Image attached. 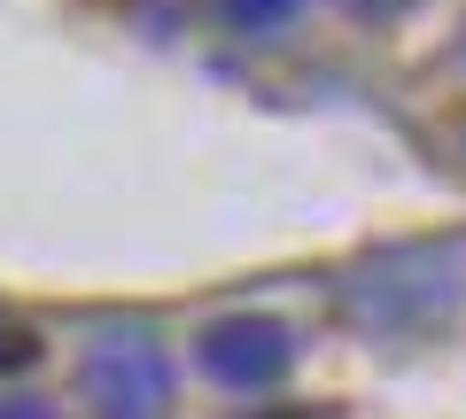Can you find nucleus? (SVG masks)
<instances>
[{
  "mask_svg": "<svg viewBox=\"0 0 466 419\" xmlns=\"http://www.w3.org/2000/svg\"><path fill=\"white\" fill-rule=\"evenodd\" d=\"M86 388H94V404H109V412H125V419L156 412V404L171 396L164 350L140 342V334H101V342H86Z\"/></svg>",
  "mask_w": 466,
  "mask_h": 419,
  "instance_id": "7ed1b4c3",
  "label": "nucleus"
},
{
  "mask_svg": "<svg viewBox=\"0 0 466 419\" xmlns=\"http://www.w3.org/2000/svg\"><path fill=\"white\" fill-rule=\"evenodd\" d=\"M342 8H358V16H373V24H389V16H404V8H420V0H342Z\"/></svg>",
  "mask_w": 466,
  "mask_h": 419,
  "instance_id": "39448f33",
  "label": "nucleus"
},
{
  "mask_svg": "<svg viewBox=\"0 0 466 419\" xmlns=\"http://www.w3.org/2000/svg\"><path fill=\"white\" fill-rule=\"evenodd\" d=\"M466 295V241H389L342 272V311L373 334H428Z\"/></svg>",
  "mask_w": 466,
  "mask_h": 419,
  "instance_id": "f257e3e1",
  "label": "nucleus"
},
{
  "mask_svg": "<svg viewBox=\"0 0 466 419\" xmlns=\"http://www.w3.org/2000/svg\"><path fill=\"white\" fill-rule=\"evenodd\" d=\"M218 8H226V16L241 24V32H272V24H288V16H296V0H218Z\"/></svg>",
  "mask_w": 466,
  "mask_h": 419,
  "instance_id": "20e7f679",
  "label": "nucleus"
},
{
  "mask_svg": "<svg viewBox=\"0 0 466 419\" xmlns=\"http://www.w3.org/2000/svg\"><path fill=\"white\" fill-rule=\"evenodd\" d=\"M0 419H55L47 404H32V396H0Z\"/></svg>",
  "mask_w": 466,
  "mask_h": 419,
  "instance_id": "423d86ee",
  "label": "nucleus"
},
{
  "mask_svg": "<svg viewBox=\"0 0 466 419\" xmlns=\"http://www.w3.org/2000/svg\"><path fill=\"white\" fill-rule=\"evenodd\" d=\"M195 357L218 388H272L288 373V357H296V334L272 311H226V319L202 326Z\"/></svg>",
  "mask_w": 466,
  "mask_h": 419,
  "instance_id": "f03ea898",
  "label": "nucleus"
}]
</instances>
